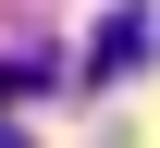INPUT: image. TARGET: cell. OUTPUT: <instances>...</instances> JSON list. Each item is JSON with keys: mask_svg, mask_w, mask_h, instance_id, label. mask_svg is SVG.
Segmentation results:
<instances>
[{"mask_svg": "<svg viewBox=\"0 0 160 148\" xmlns=\"http://www.w3.org/2000/svg\"><path fill=\"white\" fill-rule=\"evenodd\" d=\"M160 49V25H148V0H123V13H99V37H86V74H136Z\"/></svg>", "mask_w": 160, "mask_h": 148, "instance_id": "1", "label": "cell"}, {"mask_svg": "<svg viewBox=\"0 0 160 148\" xmlns=\"http://www.w3.org/2000/svg\"><path fill=\"white\" fill-rule=\"evenodd\" d=\"M0 148H25V136H12V124H0Z\"/></svg>", "mask_w": 160, "mask_h": 148, "instance_id": "2", "label": "cell"}]
</instances>
